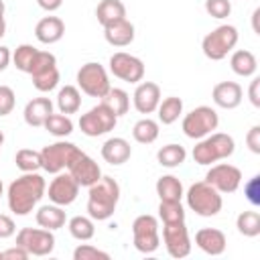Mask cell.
<instances>
[{
    "mask_svg": "<svg viewBox=\"0 0 260 260\" xmlns=\"http://www.w3.org/2000/svg\"><path fill=\"white\" fill-rule=\"evenodd\" d=\"M47 183L39 173H22L8 185L6 201L14 215H28L45 197Z\"/></svg>",
    "mask_w": 260,
    "mask_h": 260,
    "instance_id": "1",
    "label": "cell"
},
{
    "mask_svg": "<svg viewBox=\"0 0 260 260\" xmlns=\"http://www.w3.org/2000/svg\"><path fill=\"white\" fill-rule=\"evenodd\" d=\"M87 215L98 221H106L114 215L120 201V185L112 177H100L93 185L87 187Z\"/></svg>",
    "mask_w": 260,
    "mask_h": 260,
    "instance_id": "2",
    "label": "cell"
},
{
    "mask_svg": "<svg viewBox=\"0 0 260 260\" xmlns=\"http://www.w3.org/2000/svg\"><path fill=\"white\" fill-rule=\"evenodd\" d=\"M234 150H236V142L230 134L211 132L193 146V160L197 165H213L217 160L230 158Z\"/></svg>",
    "mask_w": 260,
    "mask_h": 260,
    "instance_id": "3",
    "label": "cell"
},
{
    "mask_svg": "<svg viewBox=\"0 0 260 260\" xmlns=\"http://www.w3.org/2000/svg\"><path fill=\"white\" fill-rule=\"evenodd\" d=\"M185 197H187V207L191 211H195L197 215H201V217H213V215H217L221 211V205H223L221 193L217 189H213L207 181L193 183L187 189Z\"/></svg>",
    "mask_w": 260,
    "mask_h": 260,
    "instance_id": "4",
    "label": "cell"
},
{
    "mask_svg": "<svg viewBox=\"0 0 260 260\" xmlns=\"http://www.w3.org/2000/svg\"><path fill=\"white\" fill-rule=\"evenodd\" d=\"M238 28L234 24H219L211 32H207L201 41L203 55L211 61H221L232 53L238 45Z\"/></svg>",
    "mask_w": 260,
    "mask_h": 260,
    "instance_id": "5",
    "label": "cell"
},
{
    "mask_svg": "<svg viewBox=\"0 0 260 260\" xmlns=\"http://www.w3.org/2000/svg\"><path fill=\"white\" fill-rule=\"evenodd\" d=\"M28 75L32 77V85L37 91H41V93L53 91L59 85V77H61L59 69H57L55 55L49 51H37Z\"/></svg>",
    "mask_w": 260,
    "mask_h": 260,
    "instance_id": "6",
    "label": "cell"
},
{
    "mask_svg": "<svg viewBox=\"0 0 260 260\" xmlns=\"http://www.w3.org/2000/svg\"><path fill=\"white\" fill-rule=\"evenodd\" d=\"M217 126H219V116L209 106H197V108H193L183 118V124H181L185 136L187 138H193V140L205 138L207 134H211L213 130H217Z\"/></svg>",
    "mask_w": 260,
    "mask_h": 260,
    "instance_id": "7",
    "label": "cell"
},
{
    "mask_svg": "<svg viewBox=\"0 0 260 260\" xmlns=\"http://www.w3.org/2000/svg\"><path fill=\"white\" fill-rule=\"evenodd\" d=\"M77 87L85 95L102 100L112 85H110L108 71L104 69V65H100L95 61H89V63L81 65L79 71H77Z\"/></svg>",
    "mask_w": 260,
    "mask_h": 260,
    "instance_id": "8",
    "label": "cell"
},
{
    "mask_svg": "<svg viewBox=\"0 0 260 260\" xmlns=\"http://www.w3.org/2000/svg\"><path fill=\"white\" fill-rule=\"evenodd\" d=\"M132 244L142 254H152L160 246L158 221L154 215L142 213L132 221Z\"/></svg>",
    "mask_w": 260,
    "mask_h": 260,
    "instance_id": "9",
    "label": "cell"
},
{
    "mask_svg": "<svg viewBox=\"0 0 260 260\" xmlns=\"http://www.w3.org/2000/svg\"><path fill=\"white\" fill-rule=\"evenodd\" d=\"M116 122H118V116L106 106V104H98L93 106L91 110H87L85 114H81L79 118V128L85 136L89 138H95V136H102V134H108L110 130L116 128Z\"/></svg>",
    "mask_w": 260,
    "mask_h": 260,
    "instance_id": "10",
    "label": "cell"
},
{
    "mask_svg": "<svg viewBox=\"0 0 260 260\" xmlns=\"http://www.w3.org/2000/svg\"><path fill=\"white\" fill-rule=\"evenodd\" d=\"M77 150H79V148H77L73 142H67V140H57V142H53V144H47V146L41 150V165H43V171H47V173H51V175H57V173L65 171Z\"/></svg>",
    "mask_w": 260,
    "mask_h": 260,
    "instance_id": "11",
    "label": "cell"
},
{
    "mask_svg": "<svg viewBox=\"0 0 260 260\" xmlns=\"http://www.w3.org/2000/svg\"><path fill=\"white\" fill-rule=\"evenodd\" d=\"M16 244L22 246L30 256H49L55 250V236L45 228H22L16 234Z\"/></svg>",
    "mask_w": 260,
    "mask_h": 260,
    "instance_id": "12",
    "label": "cell"
},
{
    "mask_svg": "<svg viewBox=\"0 0 260 260\" xmlns=\"http://www.w3.org/2000/svg\"><path fill=\"white\" fill-rule=\"evenodd\" d=\"M110 73L126 83H138L144 77V63L124 51H118L110 57Z\"/></svg>",
    "mask_w": 260,
    "mask_h": 260,
    "instance_id": "13",
    "label": "cell"
},
{
    "mask_svg": "<svg viewBox=\"0 0 260 260\" xmlns=\"http://www.w3.org/2000/svg\"><path fill=\"white\" fill-rule=\"evenodd\" d=\"M162 244L173 258H185L191 252V238L185 221L162 223Z\"/></svg>",
    "mask_w": 260,
    "mask_h": 260,
    "instance_id": "14",
    "label": "cell"
},
{
    "mask_svg": "<svg viewBox=\"0 0 260 260\" xmlns=\"http://www.w3.org/2000/svg\"><path fill=\"white\" fill-rule=\"evenodd\" d=\"M205 181L219 193H234L242 183V171L230 162L211 165V169L205 175Z\"/></svg>",
    "mask_w": 260,
    "mask_h": 260,
    "instance_id": "15",
    "label": "cell"
},
{
    "mask_svg": "<svg viewBox=\"0 0 260 260\" xmlns=\"http://www.w3.org/2000/svg\"><path fill=\"white\" fill-rule=\"evenodd\" d=\"M67 173L77 181L79 187H89V185H93L102 177L100 165L89 154H85L83 150H77L75 152V156L67 165Z\"/></svg>",
    "mask_w": 260,
    "mask_h": 260,
    "instance_id": "16",
    "label": "cell"
},
{
    "mask_svg": "<svg viewBox=\"0 0 260 260\" xmlns=\"http://www.w3.org/2000/svg\"><path fill=\"white\" fill-rule=\"evenodd\" d=\"M47 195L51 199V203L55 205H61V207H67L71 205L77 195H79V185L77 181L69 175V173H57L55 179L49 183V189H47Z\"/></svg>",
    "mask_w": 260,
    "mask_h": 260,
    "instance_id": "17",
    "label": "cell"
},
{
    "mask_svg": "<svg viewBox=\"0 0 260 260\" xmlns=\"http://www.w3.org/2000/svg\"><path fill=\"white\" fill-rule=\"evenodd\" d=\"M132 104L140 114H152L156 112L158 104H160V87L154 81H142L136 85L134 95H132Z\"/></svg>",
    "mask_w": 260,
    "mask_h": 260,
    "instance_id": "18",
    "label": "cell"
},
{
    "mask_svg": "<svg viewBox=\"0 0 260 260\" xmlns=\"http://www.w3.org/2000/svg\"><path fill=\"white\" fill-rule=\"evenodd\" d=\"M242 98H244V91H242V85L236 83V81H219L213 85L211 89V100L217 108H223V110H234L242 104Z\"/></svg>",
    "mask_w": 260,
    "mask_h": 260,
    "instance_id": "19",
    "label": "cell"
},
{
    "mask_svg": "<svg viewBox=\"0 0 260 260\" xmlns=\"http://www.w3.org/2000/svg\"><path fill=\"white\" fill-rule=\"evenodd\" d=\"M195 244L199 250H203L205 254L209 256H219L225 252V246H228V240H225V234L217 228H201L197 234H195Z\"/></svg>",
    "mask_w": 260,
    "mask_h": 260,
    "instance_id": "20",
    "label": "cell"
},
{
    "mask_svg": "<svg viewBox=\"0 0 260 260\" xmlns=\"http://www.w3.org/2000/svg\"><path fill=\"white\" fill-rule=\"evenodd\" d=\"M63 35H65V22L59 16H45L35 26V37L43 45L59 43L63 39Z\"/></svg>",
    "mask_w": 260,
    "mask_h": 260,
    "instance_id": "21",
    "label": "cell"
},
{
    "mask_svg": "<svg viewBox=\"0 0 260 260\" xmlns=\"http://www.w3.org/2000/svg\"><path fill=\"white\" fill-rule=\"evenodd\" d=\"M53 114V102L49 98H32L30 102H26L24 106V122L30 126V128H41L45 126L47 118Z\"/></svg>",
    "mask_w": 260,
    "mask_h": 260,
    "instance_id": "22",
    "label": "cell"
},
{
    "mask_svg": "<svg viewBox=\"0 0 260 260\" xmlns=\"http://www.w3.org/2000/svg\"><path fill=\"white\" fill-rule=\"evenodd\" d=\"M132 154V146L126 138H120V136H112L108 138L104 144H102V158L108 162V165H124Z\"/></svg>",
    "mask_w": 260,
    "mask_h": 260,
    "instance_id": "23",
    "label": "cell"
},
{
    "mask_svg": "<svg viewBox=\"0 0 260 260\" xmlns=\"http://www.w3.org/2000/svg\"><path fill=\"white\" fill-rule=\"evenodd\" d=\"M134 24L128 18L116 20L108 26H104V37L112 47H128L134 41Z\"/></svg>",
    "mask_w": 260,
    "mask_h": 260,
    "instance_id": "24",
    "label": "cell"
},
{
    "mask_svg": "<svg viewBox=\"0 0 260 260\" xmlns=\"http://www.w3.org/2000/svg\"><path fill=\"white\" fill-rule=\"evenodd\" d=\"M35 219H37V223H39L41 228L55 232V230H59V228H63V225H65L67 215H65V211H63V207H61V205L49 203V205L39 207V211L35 213Z\"/></svg>",
    "mask_w": 260,
    "mask_h": 260,
    "instance_id": "25",
    "label": "cell"
},
{
    "mask_svg": "<svg viewBox=\"0 0 260 260\" xmlns=\"http://www.w3.org/2000/svg\"><path fill=\"white\" fill-rule=\"evenodd\" d=\"M230 67L240 77H252L256 73V69H258V61H256V55L252 51L238 49L230 57Z\"/></svg>",
    "mask_w": 260,
    "mask_h": 260,
    "instance_id": "26",
    "label": "cell"
},
{
    "mask_svg": "<svg viewBox=\"0 0 260 260\" xmlns=\"http://www.w3.org/2000/svg\"><path fill=\"white\" fill-rule=\"evenodd\" d=\"M95 16L102 26H108L116 20L126 18V6L122 0H102L95 8Z\"/></svg>",
    "mask_w": 260,
    "mask_h": 260,
    "instance_id": "27",
    "label": "cell"
},
{
    "mask_svg": "<svg viewBox=\"0 0 260 260\" xmlns=\"http://www.w3.org/2000/svg\"><path fill=\"white\" fill-rule=\"evenodd\" d=\"M156 195L160 201H181L183 193V183L175 175H162L156 181Z\"/></svg>",
    "mask_w": 260,
    "mask_h": 260,
    "instance_id": "28",
    "label": "cell"
},
{
    "mask_svg": "<svg viewBox=\"0 0 260 260\" xmlns=\"http://www.w3.org/2000/svg\"><path fill=\"white\" fill-rule=\"evenodd\" d=\"M57 108L61 114L69 116V114H77L81 108V93L79 87L75 85H65L59 89L57 93Z\"/></svg>",
    "mask_w": 260,
    "mask_h": 260,
    "instance_id": "29",
    "label": "cell"
},
{
    "mask_svg": "<svg viewBox=\"0 0 260 260\" xmlns=\"http://www.w3.org/2000/svg\"><path fill=\"white\" fill-rule=\"evenodd\" d=\"M187 158V150L181 146V144H165L162 148H158L156 152V160L160 167H167V169H177L185 162Z\"/></svg>",
    "mask_w": 260,
    "mask_h": 260,
    "instance_id": "30",
    "label": "cell"
},
{
    "mask_svg": "<svg viewBox=\"0 0 260 260\" xmlns=\"http://www.w3.org/2000/svg\"><path fill=\"white\" fill-rule=\"evenodd\" d=\"M156 112H158V122H162L165 126H169V124L177 122L179 116L183 114V100L177 98V95H169V98L160 100Z\"/></svg>",
    "mask_w": 260,
    "mask_h": 260,
    "instance_id": "31",
    "label": "cell"
},
{
    "mask_svg": "<svg viewBox=\"0 0 260 260\" xmlns=\"http://www.w3.org/2000/svg\"><path fill=\"white\" fill-rule=\"evenodd\" d=\"M102 104H106L118 118L128 114V108H130V95L120 89V87H110L108 93L102 98Z\"/></svg>",
    "mask_w": 260,
    "mask_h": 260,
    "instance_id": "32",
    "label": "cell"
},
{
    "mask_svg": "<svg viewBox=\"0 0 260 260\" xmlns=\"http://www.w3.org/2000/svg\"><path fill=\"white\" fill-rule=\"evenodd\" d=\"M132 138L140 144H152L158 138V122L150 120L148 116L138 120L132 128Z\"/></svg>",
    "mask_w": 260,
    "mask_h": 260,
    "instance_id": "33",
    "label": "cell"
},
{
    "mask_svg": "<svg viewBox=\"0 0 260 260\" xmlns=\"http://www.w3.org/2000/svg\"><path fill=\"white\" fill-rule=\"evenodd\" d=\"M67 228H69V234H71L75 240H79V242H87V240H91L93 234H95L93 219H91V217H85V215H75V217H71L69 223H67Z\"/></svg>",
    "mask_w": 260,
    "mask_h": 260,
    "instance_id": "34",
    "label": "cell"
},
{
    "mask_svg": "<svg viewBox=\"0 0 260 260\" xmlns=\"http://www.w3.org/2000/svg\"><path fill=\"white\" fill-rule=\"evenodd\" d=\"M236 228L246 238H256L260 234V213L258 211H242L236 217Z\"/></svg>",
    "mask_w": 260,
    "mask_h": 260,
    "instance_id": "35",
    "label": "cell"
},
{
    "mask_svg": "<svg viewBox=\"0 0 260 260\" xmlns=\"http://www.w3.org/2000/svg\"><path fill=\"white\" fill-rule=\"evenodd\" d=\"M45 130L57 138H65L73 132V122L65 114H51L45 122Z\"/></svg>",
    "mask_w": 260,
    "mask_h": 260,
    "instance_id": "36",
    "label": "cell"
},
{
    "mask_svg": "<svg viewBox=\"0 0 260 260\" xmlns=\"http://www.w3.org/2000/svg\"><path fill=\"white\" fill-rule=\"evenodd\" d=\"M14 162L16 167L22 171V173H37L39 169H43L41 165V152L39 150H32V148H20L14 156Z\"/></svg>",
    "mask_w": 260,
    "mask_h": 260,
    "instance_id": "37",
    "label": "cell"
},
{
    "mask_svg": "<svg viewBox=\"0 0 260 260\" xmlns=\"http://www.w3.org/2000/svg\"><path fill=\"white\" fill-rule=\"evenodd\" d=\"M37 51H39V49L32 47V45H26V43H24V45H18L16 51L12 53V63H14V67H16L18 71H22V73H28Z\"/></svg>",
    "mask_w": 260,
    "mask_h": 260,
    "instance_id": "38",
    "label": "cell"
},
{
    "mask_svg": "<svg viewBox=\"0 0 260 260\" xmlns=\"http://www.w3.org/2000/svg\"><path fill=\"white\" fill-rule=\"evenodd\" d=\"M158 217L162 223H173V221H185V207L181 201H160L158 203Z\"/></svg>",
    "mask_w": 260,
    "mask_h": 260,
    "instance_id": "39",
    "label": "cell"
},
{
    "mask_svg": "<svg viewBox=\"0 0 260 260\" xmlns=\"http://www.w3.org/2000/svg\"><path fill=\"white\" fill-rule=\"evenodd\" d=\"M73 260H110V254L91 244H79L73 250Z\"/></svg>",
    "mask_w": 260,
    "mask_h": 260,
    "instance_id": "40",
    "label": "cell"
},
{
    "mask_svg": "<svg viewBox=\"0 0 260 260\" xmlns=\"http://www.w3.org/2000/svg\"><path fill=\"white\" fill-rule=\"evenodd\" d=\"M205 12L211 18H228L232 12V2L230 0H205Z\"/></svg>",
    "mask_w": 260,
    "mask_h": 260,
    "instance_id": "41",
    "label": "cell"
},
{
    "mask_svg": "<svg viewBox=\"0 0 260 260\" xmlns=\"http://www.w3.org/2000/svg\"><path fill=\"white\" fill-rule=\"evenodd\" d=\"M14 104H16L14 89L8 85H0V116H8L14 110Z\"/></svg>",
    "mask_w": 260,
    "mask_h": 260,
    "instance_id": "42",
    "label": "cell"
},
{
    "mask_svg": "<svg viewBox=\"0 0 260 260\" xmlns=\"http://www.w3.org/2000/svg\"><path fill=\"white\" fill-rule=\"evenodd\" d=\"M244 195H246V199L256 207V205H260V177L258 175H254L246 185H244Z\"/></svg>",
    "mask_w": 260,
    "mask_h": 260,
    "instance_id": "43",
    "label": "cell"
},
{
    "mask_svg": "<svg viewBox=\"0 0 260 260\" xmlns=\"http://www.w3.org/2000/svg\"><path fill=\"white\" fill-rule=\"evenodd\" d=\"M14 234H16L14 219L10 215H6V213H0V240H6L10 236H14Z\"/></svg>",
    "mask_w": 260,
    "mask_h": 260,
    "instance_id": "44",
    "label": "cell"
},
{
    "mask_svg": "<svg viewBox=\"0 0 260 260\" xmlns=\"http://www.w3.org/2000/svg\"><path fill=\"white\" fill-rule=\"evenodd\" d=\"M246 144L254 154H260V126H252L246 134Z\"/></svg>",
    "mask_w": 260,
    "mask_h": 260,
    "instance_id": "45",
    "label": "cell"
},
{
    "mask_svg": "<svg viewBox=\"0 0 260 260\" xmlns=\"http://www.w3.org/2000/svg\"><path fill=\"white\" fill-rule=\"evenodd\" d=\"M28 256H30V254H28L22 246H18V244H16L14 248H8V250L2 252V258H4V260H26Z\"/></svg>",
    "mask_w": 260,
    "mask_h": 260,
    "instance_id": "46",
    "label": "cell"
},
{
    "mask_svg": "<svg viewBox=\"0 0 260 260\" xmlns=\"http://www.w3.org/2000/svg\"><path fill=\"white\" fill-rule=\"evenodd\" d=\"M258 87H260V77H254L250 81V89H248V95H250V102L254 108H260V93H258Z\"/></svg>",
    "mask_w": 260,
    "mask_h": 260,
    "instance_id": "47",
    "label": "cell"
},
{
    "mask_svg": "<svg viewBox=\"0 0 260 260\" xmlns=\"http://www.w3.org/2000/svg\"><path fill=\"white\" fill-rule=\"evenodd\" d=\"M37 4H39L43 10H47V12H55V10L61 8L63 0H37Z\"/></svg>",
    "mask_w": 260,
    "mask_h": 260,
    "instance_id": "48",
    "label": "cell"
},
{
    "mask_svg": "<svg viewBox=\"0 0 260 260\" xmlns=\"http://www.w3.org/2000/svg\"><path fill=\"white\" fill-rule=\"evenodd\" d=\"M10 61H12V53H10V49L4 47V45H0V71H4V69L10 65Z\"/></svg>",
    "mask_w": 260,
    "mask_h": 260,
    "instance_id": "49",
    "label": "cell"
},
{
    "mask_svg": "<svg viewBox=\"0 0 260 260\" xmlns=\"http://www.w3.org/2000/svg\"><path fill=\"white\" fill-rule=\"evenodd\" d=\"M6 35V20H4V16H0V39Z\"/></svg>",
    "mask_w": 260,
    "mask_h": 260,
    "instance_id": "50",
    "label": "cell"
},
{
    "mask_svg": "<svg viewBox=\"0 0 260 260\" xmlns=\"http://www.w3.org/2000/svg\"><path fill=\"white\" fill-rule=\"evenodd\" d=\"M4 10H6V6H4V2L0 0V16H4Z\"/></svg>",
    "mask_w": 260,
    "mask_h": 260,
    "instance_id": "51",
    "label": "cell"
},
{
    "mask_svg": "<svg viewBox=\"0 0 260 260\" xmlns=\"http://www.w3.org/2000/svg\"><path fill=\"white\" fill-rule=\"evenodd\" d=\"M2 144H4V132L0 130V148H2Z\"/></svg>",
    "mask_w": 260,
    "mask_h": 260,
    "instance_id": "52",
    "label": "cell"
},
{
    "mask_svg": "<svg viewBox=\"0 0 260 260\" xmlns=\"http://www.w3.org/2000/svg\"><path fill=\"white\" fill-rule=\"evenodd\" d=\"M2 193H4V185H2V179H0V197H2Z\"/></svg>",
    "mask_w": 260,
    "mask_h": 260,
    "instance_id": "53",
    "label": "cell"
},
{
    "mask_svg": "<svg viewBox=\"0 0 260 260\" xmlns=\"http://www.w3.org/2000/svg\"><path fill=\"white\" fill-rule=\"evenodd\" d=\"M0 260H2V252H0Z\"/></svg>",
    "mask_w": 260,
    "mask_h": 260,
    "instance_id": "54",
    "label": "cell"
}]
</instances>
